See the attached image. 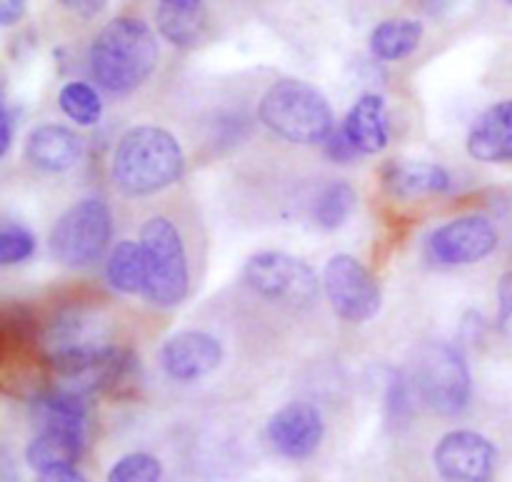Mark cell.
<instances>
[{"mask_svg": "<svg viewBox=\"0 0 512 482\" xmlns=\"http://www.w3.org/2000/svg\"><path fill=\"white\" fill-rule=\"evenodd\" d=\"M185 155L173 133L155 125L130 128L110 160L115 185L130 198L160 193L183 178Z\"/></svg>", "mask_w": 512, "mask_h": 482, "instance_id": "6da1fadb", "label": "cell"}, {"mask_svg": "<svg viewBox=\"0 0 512 482\" xmlns=\"http://www.w3.org/2000/svg\"><path fill=\"white\" fill-rule=\"evenodd\" d=\"M158 65V40L145 20L115 18L100 28L90 45V70L100 88L128 95L150 78Z\"/></svg>", "mask_w": 512, "mask_h": 482, "instance_id": "7a4b0ae2", "label": "cell"}, {"mask_svg": "<svg viewBox=\"0 0 512 482\" xmlns=\"http://www.w3.org/2000/svg\"><path fill=\"white\" fill-rule=\"evenodd\" d=\"M265 128L298 145L325 143L333 133V108L315 85L283 78L265 90L258 105Z\"/></svg>", "mask_w": 512, "mask_h": 482, "instance_id": "3957f363", "label": "cell"}, {"mask_svg": "<svg viewBox=\"0 0 512 482\" xmlns=\"http://www.w3.org/2000/svg\"><path fill=\"white\" fill-rule=\"evenodd\" d=\"M140 245L145 255V295L160 308L183 303L190 290V270L178 228L163 215L143 225Z\"/></svg>", "mask_w": 512, "mask_h": 482, "instance_id": "277c9868", "label": "cell"}, {"mask_svg": "<svg viewBox=\"0 0 512 482\" xmlns=\"http://www.w3.org/2000/svg\"><path fill=\"white\" fill-rule=\"evenodd\" d=\"M113 238V215L105 200L85 198L65 210L50 230V253L68 268L93 265Z\"/></svg>", "mask_w": 512, "mask_h": 482, "instance_id": "5b68a950", "label": "cell"}, {"mask_svg": "<svg viewBox=\"0 0 512 482\" xmlns=\"http://www.w3.org/2000/svg\"><path fill=\"white\" fill-rule=\"evenodd\" d=\"M415 385L420 398L438 415H460L470 403L473 383L463 355L448 343H428L415 360Z\"/></svg>", "mask_w": 512, "mask_h": 482, "instance_id": "8992f818", "label": "cell"}, {"mask_svg": "<svg viewBox=\"0 0 512 482\" xmlns=\"http://www.w3.org/2000/svg\"><path fill=\"white\" fill-rule=\"evenodd\" d=\"M243 280L250 290L273 303L310 308L318 300V278L303 260L278 250L255 253L245 260Z\"/></svg>", "mask_w": 512, "mask_h": 482, "instance_id": "52a82bcc", "label": "cell"}, {"mask_svg": "<svg viewBox=\"0 0 512 482\" xmlns=\"http://www.w3.org/2000/svg\"><path fill=\"white\" fill-rule=\"evenodd\" d=\"M323 285L340 320L368 323L380 313L383 295H380L378 283L353 255H333L323 270Z\"/></svg>", "mask_w": 512, "mask_h": 482, "instance_id": "ba28073f", "label": "cell"}, {"mask_svg": "<svg viewBox=\"0 0 512 482\" xmlns=\"http://www.w3.org/2000/svg\"><path fill=\"white\" fill-rule=\"evenodd\" d=\"M433 463L445 482H490L498 463V450L485 435L453 430L435 445Z\"/></svg>", "mask_w": 512, "mask_h": 482, "instance_id": "9c48e42d", "label": "cell"}, {"mask_svg": "<svg viewBox=\"0 0 512 482\" xmlns=\"http://www.w3.org/2000/svg\"><path fill=\"white\" fill-rule=\"evenodd\" d=\"M495 248H498V230L485 215L450 220L428 238V253L443 265L480 263Z\"/></svg>", "mask_w": 512, "mask_h": 482, "instance_id": "30bf717a", "label": "cell"}, {"mask_svg": "<svg viewBox=\"0 0 512 482\" xmlns=\"http://www.w3.org/2000/svg\"><path fill=\"white\" fill-rule=\"evenodd\" d=\"M325 435L323 415L310 403H288L270 418L268 440L283 458L305 460L320 448Z\"/></svg>", "mask_w": 512, "mask_h": 482, "instance_id": "8fae6325", "label": "cell"}, {"mask_svg": "<svg viewBox=\"0 0 512 482\" xmlns=\"http://www.w3.org/2000/svg\"><path fill=\"white\" fill-rule=\"evenodd\" d=\"M223 363V345L208 333L200 330H185L173 335L160 348V365L165 373L180 383H193L205 378Z\"/></svg>", "mask_w": 512, "mask_h": 482, "instance_id": "7c38bea8", "label": "cell"}, {"mask_svg": "<svg viewBox=\"0 0 512 482\" xmlns=\"http://www.w3.org/2000/svg\"><path fill=\"white\" fill-rule=\"evenodd\" d=\"M468 153L480 163L512 160V100L490 105L475 118L468 133Z\"/></svg>", "mask_w": 512, "mask_h": 482, "instance_id": "4fadbf2b", "label": "cell"}, {"mask_svg": "<svg viewBox=\"0 0 512 482\" xmlns=\"http://www.w3.org/2000/svg\"><path fill=\"white\" fill-rule=\"evenodd\" d=\"M83 155V143L75 130L65 125L48 123L38 125L25 140V158L45 173H63L70 170Z\"/></svg>", "mask_w": 512, "mask_h": 482, "instance_id": "5bb4252c", "label": "cell"}, {"mask_svg": "<svg viewBox=\"0 0 512 482\" xmlns=\"http://www.w3.org/2000/svg\"><path fill=\"white\" fill-rule=\"evenodd\" d=\"M343 130L360 150V155L383 153L390 140L385 100L375 93L360 95L345 115Z\"/></svg>", "mask_w": 512, "mask_h": 482, "instance_id": "9a60e30c", "label": "cell"}, {"mask_svg": "<svg viewBox=\"0 0 512 482\" xmlns=\"http://www.w3.org/2000/svg\"><path fill=\"white\" fill-rule=\"evenodd\" d=\"M33 420L38 430H65L88 433V405L83 393L73 388H53L38 393L33 400Z\"/></svg>", "mask_w": 512, "mask_h": 482, "instance_id": "2e32d148", "label": "cell"}, {"mask_svg": "<svg viewBox=\"0 0 512 482\" xmlns=\"http://www.w3.org/2000/svg\"><path fill=\"white\" fill-rule=\"evenodd\" d=\"M385 185L398 198H423L450 190V173L425 160H393L385 168Z\"/></svg>", "mask_w": 512, "mask_h": 482, "instance_id": "e0dca14e", "label": "cell"}, {"mask_svg": "<svg viewBox=\"0 0 512 482\" xmlns=\"http://www.w3.org/2000/svg\"><path fill=\"white\" fill-rule=\"evenodd\" d=\"M85 448V435L65 430H38L25 448V463L35 473H48L58 468H73Z\"/></svg>", "mask_w": 512, "mask_h": 482, "instance_id": "ac0fdd59", "label": "cell"}, {"mask_svg": "<svg viewBox=\"0 0 512 482\" xmlns=\"http://www.w3.org/2000/svg\"><path fill=\"white\" fill-rule=\"evenodd\" d=\"M423 40V23L410 18L385 20V23L375 25L373 35H370V50L378 60H403L413 53Z\"/></svg>", "mask_w": 512, "mask_h": 482, "instance_id": "d6986e66", "label": "cell"}, {"mask_svg": "<svg viewBox=\"0 0 512 482\" xmlns=\"http://www.w3.org/2000/svg\"><path fill=\"white\" fill-rule=\"evenodd\" d=\"M158 28L178 48H193L200 40V0H160Z\"/></svg>", "mask_w": 512, "mask_h": 482, "instance_id": "ffe728a7", "label": "cell"}, {"mask_svg": "<svg viewBox=\"0 0 512 482\" xmlns=\"http://www.w3.org/2000/svg\"><path fill=\"white\" fill-rule=\"evenodd\" d=\"M105 278L115 293L138 295L140 290L145 293V255L143 245L125 243L115 245L110 253L108 265H105Z\"/></svg>", "mask_w": 512, "mask_h": 482, "instance_id": "44dd1931", "label": "cell"}, {"mask_svg": "<svg viewBox=\"0 0 512 482\" xmlns=\"http://www.w3.org/2000/svg\"><path fill=\"white\" fill-rule=\"evenodd\" d=\"M58 105L78 125H95L103 118V100H100L98 90L83 80L65 83L58 93Z\"/></svg>", "mask_w": 512, "mask_h": 482, "instance_id": "7402d4cb", "label": "cell"}, {"mask_svg": "<svg viewBox=\"0 0 512 482\" xmlns=\"http://www.w3.org/2000/svg\"><path fill=\"white\" fill-rule=\"evenodd\" d=\"M355 210V190L348 183H333L318 195L313 205L315 223L323 230H338Z\"/></svg>", "mask_w": 512, "mask_h": 482, "instance_id": "603a6c76", "label": "cell"}, {"mask_svg": "<svg viewBox=\"0 0 512 482\" xmlns=\"http://www.w3.org/2000/svg\"><path fill=\"white\" fill-rule=\"evenodd\" d=\"M163 465L148 453H130L110 468L108 482H160Z\"/></svg>", "mask_w": 512, "mask_h": 482, "instance_id": "cb8c5ba5", "label": "cell"}, {"mask_svg": "<svg viewBox=\"0 0 512 482\" xmlns=\"http://www.w3.org/2000/svg\"><path fill=\"white\" fill-rule=\"evenodd\" d=\"M35 250V238L25 225L13 223V220H5L3 228H0V265H18L33 255Z\"/></svg>", "mask_w": 512, "mask_h": 482, "instance_id": "d4e9b609", "label": "cell"}, {"mask_svg": "<svg viewBox=\"0 0 512 482\" xmlns=\"http://www.w3.org/2000/svg\"><path fill=\"white\" fill-rule=\"evenodd\" d=\"M325 150H328V155L335 163H350V160H355L360 155V150L355 148L353 140L345 135L343 128L330 133V138L325 140Z\"/></svg>", "mask_w": 512, "mask_h": 482, "instance_id": "484cf974", "label": "cell"}, {"mask_svg": "<svg viewBox=\"0 0 512 482\" xmlns=\"http://www.w3.org/2000/svg\"><path fill=\"white\" fill-rule=\"evenodd\" d=\"M498 325L512 335V273H505L498 283Z\"/></svg>", "mask_w": 512, "mask_h": 482, "instance_id": "4316f807", "label": "cell"}, {"mask_svg": "<svg viewBox=\"0 0 512 482\" xmlns=\"http://www.w3.org/2000/svg\"><path fill=\"white\" fill-rule=\"evenodd\" d=\"M405 410H408V390H405L403 378L395 375V378L390 380V390H388V413L390 418L398 420L403 418Z\"/></svg>", "mask_w": 512, "mask_h": 482, "instance_id": "83f0119b", "label": "cell"}, {"mask_svg": "<svg viewBox=\"0 0 512 482\" xmlns=\"http://www.w3.org/2000/svg\"><path fill=\"white\" fill-rule=\"evenodd\" d=\"M60 5H65L68 10H73L80 18H95L98 13H103L108 0H58Z\"/></svg>", "mask_w": 512, "mask_h": 482, "instance_id": "f1b7e54d", "label": "cell"}, {"mask_svg": "<svg viewBox=\"0 0 512 482\" xmlns=\"http://www.w3.org/2000/svg\"><path fill=\"white\" fill-rule=\"evenodd\" d=\"M25 5H28V0H0V25L10 28V25L18 23L25 13Z\"/></svg>", "mask_w": 512, "mask_h": 482, "instance_id": "f546056e", "label": "cell"}, {"mask_svg": "<svg viewBox=\"0 0 512 482\" xmlns=\"http://www.w3.org/2000/svg\"><path fill=\"white\" fill-rule=\"evenodd\" d=\"M0 120H3V130H0V153L8 155L10 145H13V133H15V125H13L15 115L8 105H3V115H0Z\"/></svg>", "mask_w": 512, "mask_h": 482, "instance_id": "4dcf8cb0", "label": "cell"}, {"mask_svg": "<svg viewBox=\"0 0 512 482\" xmlns=\"http://www.w3.org/2000/svg\"><path fill=\"white\" fill-rule=\"evenodd\" d=\"M38 482H88V480H85L75 468H58V470H48V473H40Z\"/></svg>", "mask_w": 512, "mask_h": 482, "instance_id": "1f68e13d", "label": "cell"}, {"mask_svg": "<svg viewBox=\"0 0 512 482\" xmlns=\"http://www.w3.org/2000/svg\"><path fill=\"white\" fill-rule=\"evenodd\" d=\"M418 3L430 18H443V15H448L458 5V0H418Z\"/></svg>", "mask_w": 512, "mask_h": 482, "instance_id": "d6a6232c", "label": "cell"}, {"mask_svg": "<svg viewBox=\"0 0 512 482\" xmlns=\"http://www.w3.org/2000/svg\"><path fill=\"white\" fill-rule=\"evenodd\" d=\"M3 475H5L3 482H13V468H10V460L8 458H3Z\"/></svg>", "mask_w": 512, "mask_h": 482, "instance_id": "836d02e7", "label": "cell"}, {"mask_svg": "<svg viewBox=\"0 0 512 482\" xmlns=\"http://www.w3.org/2000/svg\"><path fill=\"white\" fill-rule=\"evenodd\" d=\"M505 3H510V5H512V0H505Z\"/></svg>", "mask_w": 512, "mask_h": 482, "instance_id": "e575fe53", "label": "cell"}]
</instances>
